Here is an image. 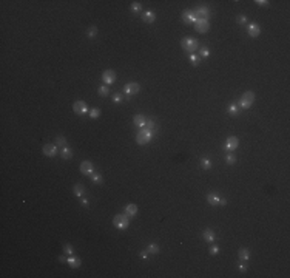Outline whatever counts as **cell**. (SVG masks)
<instances>
[{"instance_id": "484cf974", "label": "cell", "mask_w": 290, "mask_h": 278, "mask_svg": "<svg viewBox=\"0 0 290 278\" xmlns=\"http://www.w3.org/2000/svg\"><path fill=\"white\" fill-rule=\"evenodd\" d=\"M57 147H60V149H63V147H66V139L63 137V136H57L56 137V142H54Z\"/></svg>"}, {"instance_id": "277c9868", "label": "cell", "mask_w": 290, "mask_h": 278, "mask_svg": "<svg viewBox=\"0 0 290 278\" xmlns=\"http://www.w3.org/2000/svg\"><path fill=\"white\" fill-rule=\"evenodd\" d=\"M253 102H255V93H253V91H245V93L241 96V99H239L241 108H250Z\"/></svg>"}, {"instance_id": "f546056e", "label": "cell", "mask_w": 290, "mask_h": 278, "mask_svg": "<svg viewBox=\"0 0 290 278\" xmlns=\"http://www.w3.org/2000/svg\"><path fill=\"white\" fill-rule=\"evenodd\" d=\"M190 62L195 65V67H198V65L201 63V57L196 56V54H190Z\"/></svg>"}, {"instance_id": "ab89813d", "label": "cell", "mask_w": 290, "mask_h": 278, "mask_svg": "<svg viewBox=\"0 0 290 278\" xmlns=\"http://www.w3.org/2000/svg\"><path fill=\"white\" fill-rule=\"evenodd\" d=\"M256 3H258L259 6H268V5H270L267 0H256Z\"/></svg>"}, {"instance_id": "f35d334b", "label": "cell", "mask_w": 290, "mask_h": 278, "mask_svg": "<svg viewBox=\"0 0 290 278\" xmlns=\"http://www.w3.org/2000/svg\"><path fill=\"white\" fill-rule=\"evenodd\" d=\"M236 20H238V23H241V25H242V23H245V22H247V17H245L244 14H241V16H238V19H236Z\"/></svg>"}, {"instance_id": "d590c367", "label": "cell", "mask_w": 290, "mask_h": 278, "mask_svg": "<svg viewBox=\"0 0 290 278\" xmlns=\"http://www.w3.org/2000/svg\"><path fill=\"white\" fill-rule=\"evenodd\" d=\"M154 127H156V124H154L153 119H147V121H145V128H148V130H154Z\"/></svg>"}, {"instance_id": "836d02e7", "label": "cell", "mask_w": 290, "mask_h": 278, "mask_svg": "<svg viewBox=\"0 0 290 278\" xmlns=\"http://www.w3.org/2000/svg\"><path fill=\"white\" fill-rule=\"evenodd\" d=\"M96 34H97V28H96V27H89L88 28V33H86V36L89 37V39H93Z\"/></svg>"}, {"instance_id": "4316f807", "label": "cell", "mask_w": 290, "mask_h": 278, "mask_svg": "<svg viewBox=\"0 0 290 278\" xmlns=\"http://www.w3.org/2000/svg\"><path fill=\"white\" fill-rule=\"evenodd\" d=\"M210 56V50L207 47H199V57H209Z\"/></svg>"}, {"instance_id": "4dcf8cb0", "label": "cell", "mask_w": 290, "mask_h": 278, "mask_svg": "<svg viewBox=\"0 0 290 278\" xmlns=\"http://www.w3.org/2000/svg\"><path fill=\"white\" fill-rule=\"evenodd\" d=\"M131 11H133V13H141V11H142V5H141L139 2H133V3H131Z\"/></svg>"}, {"instance_id": "74e56055", "label": "cell", "mask_w": 290, "mask_h": 278, "mask_svg": "<svg viewBox=\"0 0 290 278\" xmlns=\"http://www.w3.org/2000/svg\"><path fill=\"white\" fill-rule=\"evenodd\" d=\"M63 252H65V253H68V255H73V252H74V247H73L71 244H65V247H63Z\"/></svg>"}, {"instance_id": "9a60e30c", "label": "cell", "mask_w": 290, "mask_h": 278, "mask_svg": "<svg viewBox=\"0 0 290 278\" xmlns=\"http://www.w3.org/2000/svg\"><path fill=\"white\" fill-rule=\"evenodd\" d=\"M142 20H144L145 23H153V22L156 20V14H154L153 11H145L144 16H142Z\"/></svg>"}, {"instance_id": "e575fe53", "label": "cell", "mask_w": 290, "mask_h": 278, "mask_svg": "<svg viewBox=\"0 0 290 278\" xmlns=\"http://www.w3.org/2000/svg\"><path fill=\"white\" fill-rule=\"evenodd\" d=\"M201 166H202V169H205V170L212 169V162H210V159H207V158H204V159L201 161Z\"/></svg>"}, {"instance_id": "ba28073f", "label": "cell", "mask_w": 290, "mask_h": 278, "mask_svg": "<svg viewBox=\"0 0 290 278\" xmlns=\"http://www.w3.org/2000/svg\"><path fill=\"white\" fill-rule=\"evenodd\" d=\"M73 111H74L76 114H85V113L88 111L86 104H85L83 100H76L74 105H73Z\"/></svg>"}, {"instance_id": "bcb514c9", "label": "cell", "mask_w": 290, "mask_h": 278, "mask_svg": "<svg viewBox=\"0 0 290 278\" xmlns=\"http://www.w3.org/2000/svg\"><path fill=\"white\" fill-rule=\"evenodd\" d=\"M219 204H221V206H225V204H227V201H225L224 198H219Z\"/></svg>"}, {"instance_id": "8992f818", "label": "cell", "mask_w": 290, "mask_h": 278, "mask_svg": "<svg viewBox=\"0 0 290 278\" xmlns=\"http://www.w3.org/2000/svg\"><path fill=\"white\" fill-rule=\"evenodd\" d=\"M195 28H196L198 33L205 34V33L210 30V23H209V20H205V19H198L196 23H195Z\"/></svg>"}, {"instance_id": "ee69618b", "label": "cell", "mask_w": 290, "mask_h": 278, "mask_svg": "<svg viewBox=\"0 0 290 278\" xmlns=\"http://www.w3.org/2000/svg\"><path fill=\"white\" fill-rule=\"evenodd\" d=\"M59 261H60V263H66L68 260H66V258H65L63 255H60V256H59Z\"/></svg>"}, {"instance_id": "5b68a950", "label": "cell", "mask_w": 290, "mask_h": 278, "mask_svg": "<svg viewBox=\"0 0 290 278\" xmlns=\"http://www.w3.org/2000/svg\"><path fill=\"white\" fill-rule=\"evenodd\" d=\"M139 90H141V87H139V84H136V82H128V84H125V87H124V93H125L128 97L137 94Z\"/></svg>"}, {"instance_id": "2e32d148", "label": "cell", "mask_w": 290, "mask_h": 278, "mask_svg": "<svg viewBox=\"0 0 290 278\" xmlns=\"http://www.w3.org/2000/svg\"><path fill=\"white\" fill-rule=\"evenodd\" d=\"M238 256H239V260L242 261V263H245L248 258H250V253H248V249H245V247H241L239 249V252H238Z\"/></svg>"}, {"instance_id": "60d3db41", "label": "cell", "mask_w": 290, "mask_h": 278, "mask_svg": "<svg viewBox=\"0 0 290 278\" xmlns=\"http://www.w3.org/2000/svg\"><path fill=\"white\" fill-rule=\"evenodd\" d=\"M210 253H212V255H218V253H219V247H218V246H213V247L210 249Z\"/></svg>"}, {"instance_id": "7402d4cb", "label": "cell", "mask_w": 290, "mask_h": 278, "mask_svg": "<svg viewBox=\"0 0 290 278\" xmlns=\"http://www.w3.org/2000/svg\"><path fill=\"white\" fill-rule=\"evenodd\" d=\"M66 263H68L71 267H74V269H76V267H79V266H80V263H82V261H80V258H79V256H70Z\"/></svg>"}, {"instance_id": "d6a6232c", "label": "cell", "mask_w": 290, "mask_h": 278, "mask_svg": "<svg viewBox=\"0 0 290 278\" xmlns=\"http://www.w3.org/2000/svg\"><path fill=\"white\" fill-rule=\"evenodd\" d=\"M89 116H91L93 119H97V117L101 116V110H99V108H91V110H89Z\"/></svg>"}, {"instance_id": "44dd1931", "label": "cell", "mask_w": 290, "mask_h": 278, "mask_svg": "<svg viewBox=\"0 0 290 278\" xmlns=\"http://www.w3.org/2000/svg\"><path fill=\"white\" fill-rule=\"evenodd\" d=\"M204 239L209 241V243L215 241V232H213L212 229H205V230H204Z\"/></svg>"}, {"instance_id": "ac0fdd59", "label": "cell", "mask_w": 290, "mask_h": 278, "mask_svg": "<svg viewBox=\"0 0 290 278\" xmlns=\"http://www.w3.org/2000/svg\"><path fill=\"white\" fill-rule=\"evenodd\" d=\"M207 202L212 204V206H219V196L215 195V193H209L207 195Z\"/></svg>"}, {"instance_id": "e0dca14e", "label": "cell", "mask_w": 290, "mask_h": 278, "mask_svg": "<svg viewBox=\"0 0 290 278\" xmlns=\"http://www.w3.org/2000/svg\"><path fill=\"white\" fill-rule=\"evenodd\" d=\"M73 192H74V195H76V196L83 198V195H85V187H83V184H76V186H74V189H73Z\"/></svg>"}, {"instance_id": "8fae6325", "label": "cell", "mask_w": 290, "mask_h": 278, "mask_svg": "<svg viewBox=\"0 0 290 278\" xmlns=\"http://www.w3.org/2000/svg\"><path fill=\"white\" fill-rule=\"evenodd\" d=\"M80 173L82 175H93V162L91 161H82L80 162Z\"/></svg>"}, {"instance_id": "30bf717a", "label": "cell", "mask_w": 290, "mask_h": 278, "mask_svg": "<svg viewBox=\"0 0 290 278\" xmlns=\"http://www.w3.org/2000/svg\"><path fill=\"white\" fill-rule=\"evenodd\" d=\"M43 155L50 156V158L56 156L57 155V145L56 144H45L43 145Z\"/></svg>"}, {"instance_id": "d4e9b609", "label": "cell", "mask_w": 290, "mask_h": 278, "mask_svg": "<svg viewBox=\"0 0 290 278\" xmlns=\"http://www.w3.org/2000/svg\"><path fill=\"white\" fill-rule=\"evenodd\" d=\"M97 93H99V96H102V97H107V96L110 94V88H108V85H102V87H99Z\"/></svg>"}, {"instance_id": "4fadbf2b", "label": "cell", "mask_w": 290, "mask_h": 278, "mask_svg": "<svg viewBox=\"0 0 290 278\" xmlns=\"http://www.w3.org/2000/svg\"><path fill=\"white\" fill-rule=\"evenodd\" d=\"M209 14H210V10H209L207 6H199V8H196V11H195L196 19H205V20H207Z\"/></svg>"}, {"instance_id": "5bb4252c", "label": "cell", "mask_w": 290, "mask_h": 278, "mask_svg": "<svg viewBox=\"0 0 290 278\" xmlns=\"http://www.w3.org/2000/svg\"><path fill=\"white\" fill-rule=\"evenodd\" d=\"M247 31H248V36H250V37H258V36L261 34V28H259L258 23H250L248 28H247Z\"/></svg>"}, {"instance_id": "cb8c5ba5", "label": "cell", "mask_w": 290, "mask_h": 278, "mask_svg": "<svg viewBox=\"0 0 290 278\" xmlns=\"http://www.w3.org/2000/svg\"><path fill=\"white\" fill-rule=\"evenodd\" d=\"M91 181H93L94 184H97V186L104 184V178H102L99 173H93V175H91Z\"/></svg>"}, {"instance_id": "603a6c76", "label": "cell", "mask_w": 290, "mask_h": 278, "mask_svg": "<svg viewBox=\"0 0 290 278\" xmlns=\"http://www.w3.org/2000/svg\"><path fill=\"white\" fill-rule=\"evenodd\" d=\"M60 156H62L63 159H71V158H73V152H71V149L63 147V149H62V152H60Z\"/></svg>"}, {"instance_id": "7a4b0ae2", "label": "cell", "mask_w": 290, "mask_h": 278, "mask_svg": "<svg viewBox=\"0 0 290 278\" xmlns=\"http://www.w3.org/2000/svg\"><path fill=\"white\" fill-rule=\"evenodd\" d=\"M153 133H154V130H148V128L142 127V128L139 130L137 136H136V142L141 144V145L148 144V142L151 141V137H153Z\"/></svg>"}, {"instance_id": "b9f144b4", "label": "cell", "mask_w": 290, "mask_h": 278, "mask_svg": "<svg viewBox=\"0 0 290 278\" xmlns=\"http://www.w3.org/2000/svg\"><path fill=\"white\" fill-rule=\"evenodd\" d=\"M80 204H82V206H85V207H88V199H85V198H80Z\"/></svg>"}, {"instance_id": "52a82bcc", "label": "cell", "mask_w": 290, "mask_h": 278, "mask_svg": "<svg viewBox=\"0 0 290 278\" xmlns=\"http://www.w3.org/2000/svg\"><path fill=\"white\" fill-rule=\"evenodd\" d=\"M102 80H104L105 85H111V84L116 80V73H114L113 70H107V71H104V73H102Z\"/></svg>"}, {"instance_id": "ffe728a7", "label": "cell", "mask_w": 290, "mask_h": 278, "mask_svg": "<svg viewBox=\"0 0 290 278\" xmlns=\"http://www.w3.org/2000/svg\"><path fill=\"white\" fill-rule=\"evenodd\" d=\"M125 213H127L128 216H134V215L137 213V206H136V204H128V206L125 207Z\"/></svg>"}, {"instance_id": "f1b7e54d", "label": "cell", "mask_w": 290, "mask_h": 278, "mask_svg": "<svg viewBox=\"0 0 290 278\" xmlns=\"http://www.w3.org/2000/svg\"><path fill=\"white\" fill-rule=\"evenodd\" d=\"M147 252H148V253H157V252H159V246L154 244V243H151V244H148Z\"/></svg>"}, {"instance_id": "8d00e7d4", "label": "cell", "mask_w": 290, "mask_h": 278, "mask_svg": "<svg viewBox=\"0 0 290 278\" xmlns=\"http://www.w3.org/2000/svg\"><path fill=\"white\" fill-rule=\"evenodd\" d=\"M122 100H124V97L121 96V93H114V94H113V102H114V104H121Z\"/></svg>"}, {"instance_id": "1f68e13d", "label": "cell", "mask_w": 290, "mask_h": 278, "mask_svg": "<svg viewBox=\"0 0 290 278\" xmlns=\"http://www.w3.org/2000/svg\"><path fill=\"white\" fill-rule=\"evenodd\" d=\"M228 113L232 114V116H236L238 113H239V110H238V105H235V104H232V105H228Z\"/></svg>"}, {"instance_id": "83f0119b", "label": "cell", "mask_w": 290, "mask_h": 278, "mask_svg": "<svg viewBox=\"0 0 290 278\" xmlns=\"http://www.w3.org/2000/svg\"><path fill=\"white\" fill-rule=\"evenodd\" d=\"M225 161H227V164H230V166H232V164H235V162H236V156H235L232 152H228V153L225 155Z\"/></svg>"}, {"instance_id": "7bdbcfd3", "label": "cell", "mask_w": 290, "mask_h": 278, "mask_svg": "<svg viewBox=\"0 0 290 278\" xmlns=\"http://www.w3.org/2000/svg\"><path fill=\"white\" fill-rule=\"evenodd\" d=\"M139 255H141V258H144V260H147V258H148V252H147V250H145V252H141Z\"/></svg>"}, {"instance_id": "f6af8a7d", "label": "cell", "mask_w": 290, "mask_h": 278, "mask_svg": "<svg viewBox=\"0 0 290 278\" xmlns=\"http://www.w3.org/2000/svg\"><path fill=\"white\" fill-rule=\"evenodd\" d=\"M239 270H241V272H245V270H247V266H245V264H241V266H239Z\"/></svg>"}, {"instance_id": "9c48e42d", "label": "cell", "mask_w": 290, "mask_h": 278, "mask_svg": "<svg viewBox=\"0 0 290 278\" xmlns=\"http://www.w3.org/2000/svg\"><path fill=\"white\" fill-rule=\"evenodd\" d=\"M238 145H239V141H238V137H236V136H230V137H227V142H225V150L233 152V150H236V149H238Z\"/></svg>"}, {"instance_id": "d6986e66", "label": "cell", "mask_w": 290, "mask_h": 278, "mask_svg": "<svg viewBox=\"0 0 290 278\" xmlns=\"http://www.w3.org/2000/svg\"><path fill=\"white\" fill-rule=\"evenodd\" d=\"M145 117L142 116V114H137L136 117H134V121H133V124L136 125V127H139V128H142V127H145Z\"/></svg>"}, {"instance_id": "3957f363", "label": "cell", "mask_w": 290, "mask_h": 278, "mask_svg": "<svg viewBox=\"0 0 290 278\" xmlns=\"http://www.w3.org/2000/svg\"><path fill=\"white\" fill-rule=\"evenodd\" d=\"M113 224H114L116 229L125 230V229L130 226V218H128L127 213H119V215H116V216L113 218Z\"/></svg>"}, {"instance_id": "7c38bea8", "label": "cell", "mask_w": 290, "mask_h": 278, "mask_svg": "<svg viewBox=\"0 0 290 278\" xmlns=\"http://www.w3.org/2000/svg\"><path fill=\"white\" fill-rule=\"evenodd\" d=\"M182 20L185 22V23H196V16H195V11H184L182 13Z\"/></svg>"}, {"instance_id": "6da1fadb", "label": "cell", "mask_w": 290, "mask_h": 278, "mask_svg": "<svg viewBox=\"0 0 290 278\" xmlns=\"http://www.w3.org/2000/svg\"><path fill=\"white\" fill-rule=\"evenodd\" d=\"M181 47H182L184 51H187V53H190V54H193L196 50H199L198 40L193 39V37H185V39H182V40H181Z\"/></svg>"}]
</instances>
